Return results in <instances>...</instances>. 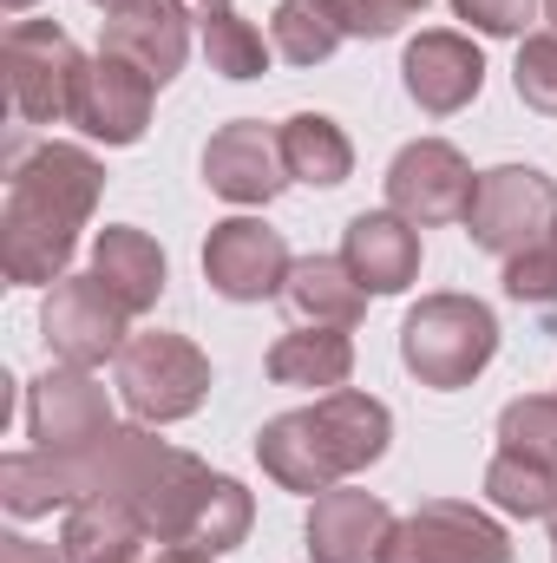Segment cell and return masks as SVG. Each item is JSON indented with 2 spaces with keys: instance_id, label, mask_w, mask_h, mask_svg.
Segmentation results:
<instances>
[{
  "instance_id": "35",
  "label": "cell",
  "mask_w": 557,
  "mask_h": 563,
  "mask_svg": "<svg viewBox=\"0 0 557 563\" xmlns=\"http://www.w3.org/2000/svg\"><path fill=\"white\" fill-rule=\"evenodd\" d=\"M545 20H551V33H557V0H545Z\"/></svg>"
},
{
  "instance_id": "5",
  "label": "cell",
  "mask_w": 557,
  "mask_h": 563,
  "mask_svg": "<svg viewBox=\"0 0 557 563\" xmlns=\"http://www.w3.org/2000/svg\"><path fill=\"white\" fill-rule=\"evenodd\" d=\"M0 73H7V106H13V125L33 132V125H59L73 119V92H79V46L66 26L53 20H13L0 33Z\"/></svg>"
},
{
  "instance_id": "30",
  "label": "cell",
  "mask_w": 557,
  "mask_h": 563,
  "mask_svg": "<svg viewBox=\"0 0 557 563\" xmlns=\"http://www.w3.org/2000/svg\"><path fill=\"white\" fill-rule=\"evenodd\" d=\"M419 7L426 0H328V13L341 20L348 40H387V33H401L414 20Z\"/></svg>"
},
{
  "instance_id": "29",
  "label": "cell",
  "mask_w": 557,
  "mask_h": 563,
  "mask_svg": "<svg viewBox=\"0 0 557 563\" xmlns=\"http://www.w3.org/2000/svg\"><path fill=\"white\" fill-rule=\"evenodd\" d=\"M505 295H512L518 308L557 321V243H538V250L512 256V263H505Z\"/></svg>"
},
{
  "instance_id": "40",
  "label": "cell",
  "mask_w": 557,
  "mask_h": 563,
  "mask_svg": "<svg viewBox=\"0 0 557 563\" xmlns=\"http://www.w3.org/2000/svg\"><path fill=\"white\" fill-rule=\"evenodd\" d=\"M551 243H557V230H551Z\"/></svg>"
},
{
  "instance_id": "28",
  "label": "cell",
  "mask_w": 557,
  "mask_h": 563,
  "mask_svg": "<svg viewBox=\"0 0 557 563\" xmlns=\"http://www.w3.org/2000/svg\"><path fill=\"white\" fill-rule=\"evenodd\" d=\"M512 86L532 112L557 119V33H525L518 46V66H512Z\"/></svg>"
},
{
  "instance_id": "10",
  "label": "cell",
  "mask_w": 557,
  "mask_h": 563,
  "mask_svg": "<svg viewBox=\"0 0 557 563\" xmlns=\"http://www.w3.org/2000/svg\"><path fill=\"white\" fill-rule=\"evenodd\" d=\"M112 426H119L112 400L86 367H53V374H40L26 387V439H33V452L73 459V452H92Z\"/></svg>"
},
{
  "instance_id": "26",
  "label": "cell",
  "mask_w": 557,
  "mask_h": 563,
  "mask_svg": "<svg viewBox=\"0 0 557 563\" xmlns=\"http://www.w3.org/2000/svg\"><path fill=\"white\" fill-rule=\"evenodd\" d=\"M485 498H492L505 518H557V472L499 452V459L485 465Z\"/></svg>"
},
{
  "instance_id": "16",
  "label": "cell",
  "mask_w": 557,
  "mask_h": 563,
  "mask_svg": "<svg viewBox=\"0 0 557 563\" xmlns=\"http://www.w3.org/2000/svg\"><path fill=\"white\" fill-rule=\"evenodd\" d=\"M387 538H394V511L374 492L335 485V492H321L308 505V551H315V563H381Z\"/></svg>"
},
{
  "instance_id": "37",
  "label": "cell",
  "mask_w": 557,
  "mask_h": 563,
  "mask_svg": "<svg viewBox=\"0 0 557 563\" xmlns=\"http://www.w3.org/2000/svg\"><path fill=\"white\" fill-rule=\"evenodd\" d=\"M551 563H557V518H551Z\"/></svg>"
},
{
  "instance_id": "12",
  "label": "cell",
  "mask_w": 557,
  "mask_h": 563,
  "mask_svg": "<svg viewBox=\"0 0 557 563\" xmlns=\"http://www.w3.org/2000/svg\"><path fill=\"white\" fill-rule=\"evenodd\" d=\"M401 79H407V99H414L419 112L446 119V112H466L479 99L485 53L466 33H452V26H426V33L407 40V53H401Z\"/></svg>"
},
{
  "instance_id": "20",
  "label": "cell",
  "mask_w": 557,
  "mask_h": 563,
  "mask_svg": "<svg viewBox=\"0 0 557 563\" xmlns=\"http://www.w3.org/2000/svg\"><path fill=\"white\" fill-rule=\"evenodd\" d=\"M92 276L106 282L125 301V314L139 321L144 308H157V295H164V250L132 223H112V230L92 236Z\"/></svg>"
},
{
  "instance_id": "2",
  "label": "cell",
  "mask_w": 557,
  "mask_h": 563,
  "mask_svg": "<svg viewBox=\"0 0 557 563\" xmlns=\"http://www.w3.org/2000/svg\"><path fill=\"white\" fill-rule=\"evenodd\" d=\"M394 439V413L387 400L374 394H321L315 407L302 413H282L256 432V459L263 472L276 478L282 492H302V498H321L335 485H348L354 472H368Z\"/></svg>"
},
{
  "instance_id": "27",
  "label": "cell",
  "mask_w": 557,
  "mask_h": 563,
  "mask_svg": "<svg viewBox=\"0 0 557 563\" xmlns=\"http://www.w3.org/2000/svg\"><path fill=\"white\" fill-rule=\"evenodd\" d=\"M499 452L557 472V394H525L499 413Z\"/></svg>"
},
{
  "instance_id": "1",
  "label": "cell",
  "mask_w": 557,
  "mask_h": 563,
  "mask_svg": "<svg viewBox=\"0 0 557 563\" xmlns=\"http://www.w3.org/2000/svg\"><path fill=\"white\" fill-rule=\"evenodd\" d=\"M106 190V170L86 144H26V132H13L7 144V210H0V269L7 282L33 288V282L66 276L79 230L92 223Z\"/></svg>"
},
{
  "instance_id": "36",
  "label": "cell",
  "mask_w": 557,
  "mask_h": 563,
  "mask_svg": "<svg viewBox=\"0 0 557 563\" xmlns=\"http://www.w3.org/2000/svg\"><path fill=\"white\" fill-rule=\"evenodd\" d=\"M0 7H7V13H20V7H33V0H0Z\"/></svg>"
},
{
  "instance_id": "39",
  "label": "cell",
  "mask_w": 557,
  "mask_h": 563,
  "mask_svg": "<svg viewBox=\"0 0 557 563\" xmlns=\"http://www.w3.org/2000/svg\"><path fill=\"white\" fill-rule=\"evenodd\" d=\"M125 563H139V558H125Z\"/></svg>"
},
{
  "instance_id": "19",
  "label": "cell",
  "mask_w": 557,
  "mask_h": 563,
  "mask_svg": "<svg viewBox=\"0 0 557 563\" xmlns=\"http://www.w3.org/2000/svg\"><path fill=\"white\" fill-rule=\"evenodd\" d=\"M139 544H144V518L119 492H92V498L66 505V525H59L66 563H125L139 558Z\"/></svg>"
},
{
  "instance_id": "21",
  "label": "cell",
  "mask_w": 557,
  "mask_h": 563,
  "mask_svg": "<svg viewBox=\"0 0 557 563\" xmlns=\"http://www.w3.org/2000/svg\"><path fill=\"white\" fill-rule=\"evenodd\" d=\"M354 374V341L348 328H288L270 347V380L302 394H341Z\"/></svg>"
},
{
  "instance_id": "8",
  "label": "cell",
  "mask_w": 557,
  "mask_h": 563,
  "mask_svg": "<svg viewBox=\"0 0 557 563\" xmlns=\"http://www.w3.org/2000/svg\"><path fill=\"white\" fill-rule=\"evenodd\" d=\"M381 563H512V538L499 518L459 498H426L419 511L394 518Z\"/></svg>"
},
{
  "instance_id": "32",
  "label": "cell",
  "mask_w": 557,
  "mask_h": 563,
  "mask_svg": "<svg viewBox=\"0 0 557 563\" xmlns=\"http://www.w3.org/2000/svg\"><path fill=\"white\" fill-rule=\"evenodd\" d=\"M0 563H66V551L40 544V538H26V531H7V538H0Z\"/></svg>"
},
{
  "instance_id": "33",
  "label": "cell",
  "mask_w": 557,
  "mask_h": 563,
  "mask_svg": "<svg viewBox=\"0 0 557 563\" xmlns=\"http://www.w3.org/2000/svg\"><path fill=\"white\" fill-rule=\"evenodd\" d=\"M151 563H217V558H210V551H197V544H164Z\"/></svg>"
},
{
  "instance_id": "14",
  "label": "cell",
  "mask_w": 557,
  "mask_h": 563,
  "mask_svg": "<svg viewBox=\"0 0 557 563\" xmlns=\"http://www.w3.org/2000/svg\"><path fill=\"white\" fill-rule=\"evenodd\" d=\"M204 184L223 197V203H270L282 184H288V164H282V132H270L263 119H230L223 132H210L204 144Z\"/></svg>"
},
{
  "instance_id": "15",
  "label": "cell",
  "mask_w": 557,
  "mask_h": 563,
  "mask_svg": "<svg viewBox=\"0 0 557 563\" xmlns=\"http://www.w3.org/2000/svg\"><path fill=\"white\" fill-rule=\"evenodd\" d=\"M99 53H119L151 86H171L190 59V13L177 0H125V7L106 13V46Z\"/></svg>"
},
{
  "instance_id": "25",
  "label": "cell",
  "mask_w": 557,
  "mask_h": 563,
  "mask_svg": "<svg viewBox=\"0 0 557 563\" xmlns=\"http://www.w3.org/2000/svg\"><path fill=\"white\" fill-rule=\"evenodd\" d=\"M197 33H204V59H210V73H223V79H263L270 73V40L243 20V13H204L197 20Z\"/></svg>"
},
{
  "instance_id": "9",
  "label": "cell",
  "mask_w": 557,
  "mask_h": 563,
  "mask_svg": "<svg viewBox=\"0 0 557 563\" xmlns=\"http://www.w3.org/2000/svg\"><path fill=\"white\" fill-rule=\"evenodd\" d=\"M472 164L446 139H414L401 144V157L387 164V210L407 217L414 230H439V223H466L472 210Z\"/></svg>"
},
{
  "instance_id": "34",
  "label": "cell",
  "mask_w": 557,
  "mask_h": 563,
  "mask_svg": "<svg viewBox=\"0 0 557 563\" xmlns=\"http://www.w3.org/2000/svg\"><path fill=\"white\" fill-rule=\"evenodd\" d=\"M177 7H184V13H197V20H204V13H223V7H230V0H177Z\"/></svg>"
},
{
  "instance_id": "4",
  "label": "cell",
  "mask_w": 557,
  "mask_h": 563,
  "mask_svg": "<svg viewBox=\"0 0 557 563\" xmlns=\"http://www.w3.org/2000/svg\"><path fill=\"white\" fill-rule=\"evenodd\" d=\"M112 387L132 407V420L171 426V420H190L210 400V361H204L197 341L164 334V328H144V334H132L112 354Z\"/></svg>"
},
{
  "instance_id": "18",
  "label": "cell",
  "mask_w": 557,
  "mask_h": 563,
  "mask_svg": "<svg viewBox=\"0 0 557 563\" xmlns=\"http://www.w3.org/2000/svg\"><path fill=\"white\" fill-rule=\"evenodd\" d=\"M282 308L295 314V328H354L368 314V288L341 256H302L282 282Z\"/></svg>"
},
{
  "instance_id": "23",
  "label": "cell",
  "mask_w": 557,
  "mask_h": 563,
  "mask_svg": "<svg viewBox=\"0 0 557 563\" xmlns=\"http://www.w3.org/2000/svg\"><path fill=\"white\" fill-rule=\"evenodd\" d=\"M0 505L13 518H40L53 505H79L73 459H59V452H7L0 459Z\"/></svg>"
},
{
  "instance_id": "24",
  "label": "cell",
  "mask_w": 557,
  "mask_h": 563,
  "mask_svg": "<svg viewBox=\"0 0 557 563\" xmlns=\"http://www.w3.org/2000/svg\"><path fill=\"white\" fill-rule=\"evenodd\" d=\"M341 40L348 33L328 13V0H282L276 20H270V46H276V59H288V66H321Z\"/></svg>"
},
{
  "instance_id": "3",
  "label": "cell",
  "mask_w": 557,
  "mask_h": 563,
  "mask_svg": "<svg viewBox=\"0 0 557 563\" xmlns=\"http://www.w3.org/2000/svg\"><path fill=\"white\" fill-rule=\"evenodd\" d=\"M499 354V321L479 295H419L401 321V361L419 387H472Z\"/></svg>"
},
{
  "instance_id": "31",
  "label": "cell",
  "mask_w": 557,
  "mask_h": 563,
  "mask_svg": "<svg viewBox=\"0 0 557 563\" xmlns=\"http://www.w3.org/2000/svg\"><path fill=\"white\" fill-rule=\"evenodd\" d=\"M532 7H538V0H452V13H459V20H472L479 33H499V40L525 33Z\"/></svg>"
},
{
  "instance_id": "17",
  "label": "cell",
  "mask_w": 557,
  "mask_h": 563,
  "mask_svg": "<svg viewBox=\"0 0 557 563\" xmlns=\"http://www.w3.org/2000/svg\"><path fill=\"white\" fill-rule=\"evenodd\" d=\"M341 263L354 269L368 295H401L419 276V230L394 210H361L341 230Z\"/></svg>"
},
{
  "instance_id": "11",
  "label": "cell",
  "mask_w": 557,
  "mask_h": 563,
  "mask_svg": "<svg viewBox=\"0 0 557 563\" xmlns=\"http://www.w3.org/2000/svg\"><path fill=\"white\" fill-rule=\"evenodd\" d=\"M288 269H295V256H288L282 230H270L263 217H230L204 243V282L223 301H282Z\"/></svg>"
},
{
  "instance_id": "7",
  "label": "cell",
  "mask_w": 557,
  "mask_h": 563,
  "mask_svg": "<svg viewBox=\"0 0 557 563\" xmlns=\"http://www.w3.org/2000/svg\"><path fill=\"white\" fill-rule=\"evenodd\" d=\"M125 301L106 288V282L92 276H59L46 288V301H40V334H46V347H53V361L59 367H99L106 354H119L132 334H125Z\"/></svg>"
},
{
  "instance_id": "6",
  "label": "cell",
  "mask_w": 557,
  "mask_h": 563,
  "mask_svg": "<svg viewBox=\"0 0 557 563\" xmlns=\"http://www.w3.org/2000/svg\"><path fill=\"white\" fill-rule=\"evenodd\" d=\"M557 230V184L538 164H499L479 177L472 190V210H466V236L485 250V256H525L538 243H551Z\"/></svg>"
},
{
  "instance_id": "13",
  "label": "cell",
  "mask_w": 557,
  "mask_h": 563,
  "mask_svg": "<svg viewBox=\"0 0 557 563\" xmlns=\"http://www.w3.org/2000/svg\"><path fill=\"white\" fill-rule=\"evenodd\" d=\"M151 99H157V86L144 79L132 59L99 53V59H86V73H79L73 125L99 144H139L144 125H151Z\"/></svg>"
},
{
  "instance_id": "22",
  "label": "cell",
  "mask_w": 557,
  "mask_h": 563,
  "mask_svg": "<svg viewBox=\"0 0 557 563\" xmlns=\"http://www.w3.org/2000/svg\"><path fill=\"white\" fill-rule=\"evenodd\" d=\"M276 132H282V164H288L295 184H315V190L348 184L354 144H348V132H341L328 112H295V119H282Z\"/></svg>"
},
{
  "instance_id": "38",
  "label": "cell",
  "mask_w": 557,
  "mask_h": 563,
  "mask_svg": "<svg viewBox=\"0 0 557 563\" xmlns=\"http://www.w3.org/2000/svg\"><path fill=\"white\" fill-rule=\"evenodd\" d=\"M99 7H106V13H112V7H125V0H99Z\"/></svg>"
}]
</instances>
